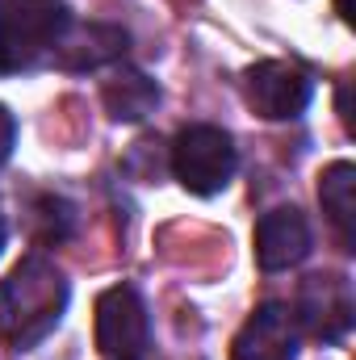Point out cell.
Here are the masks:
<instances>
[{"label": "cell", "instance_id": "4fadbf2b", "mask_svg": "<svg viewBox=\"0 0 356 360\" xmlns=\"http://www.w3.org/2000/svg\"><path fill=\"white\" fill-rule=\"evenodd\" d=\"M0 72H13L8 68V55H4V42H0Z\"/></svg>", "mask_w": 356, "mask_h": 360}, {"label": "cell", "instance_id": "6da1fadb", "mask_svg": "<svg viewBox=\"0 0 356 360\" xmlns=\"http://www.w3.org/2000/svg\"><path fill=\"white\" fill-rule=\"evenodd\" d=\"M68 310V281L42 256H25L0 281V340L17 352L42 344Z\"/></svg>", "mask_w": 356, "mask_h": 360}, {"label": "cell", "instance_id": "5bb4252c", "mask_svg": "<svg viewBox=\"0 0 356 360\" xmlns=\"http://www.w3.org/2000/svg\"><path fill=\"white\" fill-rule=\"evenodd\" d=\"M0 248H4V226H0Z\"/></svg>", "mask_w": 356, "mask_h": 360}, {"label": "cell", "instance_id": "7a4b0ae2", "mask_svg": "<svg viewBox=\"0 0 356 360\" xmlns=\"http://www.w3.org/2000/svg\"><path fill=\"white\" fill-rule=\"evenodd\" d=\"M72 30V13L63 0H0V42L8 68H25L55 51Z\"/></svg>", "mask_w": 356, "mask_h": 360}, {"label": "cell", "instance_id": "52a82bcc", "mask_svg": "<svg viewBox=\"0 0 356 360\" xmlns=\"http://www.w3.org/2000/svg\"><path fill=\"white\" fill-rule=\"evenodd\" d=\"M298 356V323L289 306L265 302L235 335L231 360H293Z\"/></svg>", "mask_w": 356, "mask_h": 360}, {"label": "cell", "instance_id": "3957f363", "mask_svg": "<svg viewBox=\"0 0 356 360\" xmlns=\"http://www.w3.org/2000/svg\"><path fill=\"white\" fill-rule=\"evenodd\" d=\"M235 164H239V151H235L227 130H218V126H184L177 134L172 172L189 193H197V197L222 193L235 176Z\"/></svg>", "mask_w": 356, "mask_h": 360}, {"label": "cell", "instance_id": "277c9868", "mask_svg": "<svg viewBox=\"0 0 356 360\" xmlns=\"http://www.w3.org/2000/svg\"><path fill=\"white\" fill-rule=\"evenodd\" d=\"M147 306L139 289L113 285L96 297V348L105 360H139L147 352Z\"/></svg>", "mask_w": 356, "mask_h": 360}, {"label": "cell", "instance_id": "9c48e42d", "mask_svg": "<svg viewBox=\"0 0 356 360\" xmlns=\"http://www.w3.org/2000/svg\"><path fill=\"white\" fill-rule=\"evenodd\" d=\"M101 101H105L109 117H117V122H143V117L160 105V89H155V80H147L143 72L122 68V72H113V76L105 80Z\"/></svg>", "mask_w": 356, "mask_h": 360}, {"label": "cell", "instance_id": "8fae6325", "mask_svg": "<svg viewBox=\"0 0 356 360\" xmlns=\"http://www.w3.org/2000/svg\"><path fill=\"white\" fill-rule=\"evenodd\" d=\"M13 139H17V122H13V113L0 105V164H4L8 151H13Z\"/></svg>", "mask_w": 356, "mask_h": 360}, {"label": "cell", "instance_id": "7c38bea8", "mask_svg": "<svg viewBox=\"0 0 356 360\" xmlns=\"http://www.w3.org/2000/svg\"><path fill=\"white\" fill-rule=\"evenodd\" d=\"M340 17H344V21H352V0H340Z\"/></svg>", "mask_w": 356, "mask_h": 360}, {"label": "cell", "instance_id": "30bf717a", "mask_svg": "<svg viewBox=\"0 0 356 360\" xmlns=\"http://www.w3.org/2000/svg\"><path fill=\"white\" fill-rule=\"evenodd\" d=\"M319 201H323V214L331 218V226L340 231V239L352 243L356 239V168L348 160L331 164L319 176Z\"/></svg>", "mask_w": 356, "mask_h": 360}, {"label": "cell", "instance_id": "ba28073f", "mask_svg": "<svg viewBox=\"0 0 356 360\" xmlns=\"http://www.w3.org/2000/svg\"><path fill=\"white\" fill-rule=\"evenodd\" d=\"M306 256H310V226H306L302 210L281 205V210H268L256 222V260L265 272L293 269Z\"/></svg>", "mask_w": 356, "mask_h": 360}, {"label": "cell", "instance_id": "5b68a950", "mask_svg": "<svg viewBox=\"0 0 356 360\" xmlns=\"http://www.w3.org/2000/svg\"><path fill=\"white\" fill-rule=\"evenodd\" d=\"M293 323H302L306 335L314 340H344L348 327H352V285L348 276H336V272H319V276H306L302 289H298V306L289 310Z\"/></svg>", "mask_w": 356, "mask_h": 360}, {"label": "cell", "instance_id": "8992f818", "mask_svg": "<svg viewBox=\"0 0 356 360\" xmlns=\"http://www.w3.org/2000/svg\"><path fill=\"white\" fill-rule=\"evenodd\" d=\"M243 92H248V105H252L260 117H268V122H285V117H298V113L310 105L314 80H310L298 63L265 59V63L248 68Z\"/></svg>", "mask_w": 356, "mask_h": 360}]
</instances>
